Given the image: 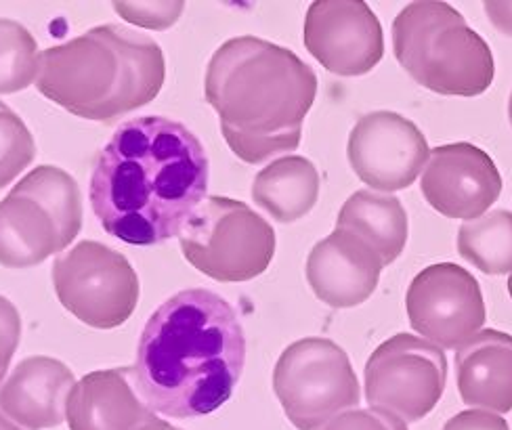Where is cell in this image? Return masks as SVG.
<instances>
[{
	"mask_svg": "<svg viewBox=\"0 0 512 430\" xmlns=\"http://www.w3.org/2000/svg\"><path fill=\"white\" fill-rule=\"evenodd\" d=\"M206 191L202 141L185 124L162 116L120 124L99 152L89 185L103 231L133 246L177 238Z\"/></svg>",
	"mask_w": 512,
	"mask_h": 430,
	"instance_id": "1",
	"label": "cell"
},
{
	"mask_svg": "<svg viewBox=\"0 0 512 430\" xmlns=\"http://www.w3.org/2000/svg\"><path fill=\"white\" fill-rule=\"evenodd\" d=\"M246 336L227 300L189 288L162 303L141 332L137 389L154 412L189 420L217 412L244 372Z\"/></svg>",
	"mask_w": 512,
	"mask_h": 430,
	"instance_id": "2",
	"label": "cell"
},
{
	"mask_svg": "<svg viewBox=\"0 0 512 430\" xmlns=\"http://www.w3.org/2000/svg\"><path fill=\"white\" fill-rule=\"evenodd\" d=\"M204 95L231 152L248 164H261L301 145L317 76L290 49L238 36L210 57Z\"/></svg>",
	"mask_w": 512,
	"mask_h": 430,
	"instance_id": "3",
	"label": "cell"
},
{
	"mask_svg": "<svg viewBox=\"0 0 512 430\" xmlns=\"http://www.w3.org/2000/svg\"><path fill=\"white\" fill-rule=\"evenodd\" d=\"M164 80L166 61L156 40L103 24L42 51L36 89L78 118L110 124L152 103Z\"/></svg>",
	"mask_w": 512,
	"mask_h": 430,
	"instance_id": "4",
	"label": "cell"
},
{
	"mask_svg": "<svg viewBox=\"0 0 512 430\" xmlns=\"http://www.w3.org/2000/svg\"><path fill=\"white\" fill-rule=\"evenodd\" d=\"M401 68L420 86L445 97H477L492 86V49L460 11L441 0H416L393 21Z\"/></svg>",
	"mask_w": 512,
	"mask_h": 430,
	"instance_id": "5",
	"label": "cell"
},
{
	"mask_svg": "<svg viewBox=\"0 0 512 430\" xmlns=\"http://www.w3.org/2000/svg\"><path fill=\"white\" fill-rule=\"evenodd\" d=\"M82 229L76 179L57 166H38L0 202V265L28 269L70 246Z\"/></svg>",
	"mask_w": 512,
	"mask_h": 430,
	"instance_id": "6",
	"label": "cell"
},
{
	"mask_svg": "<svg viewBox=\"0 0 512 430\" xmlns=\"http://www.w3.org/2000/svg\"><path fill=\"white\" fill-rule=\"evenodd\" d=\"M179 244L191 267L215 282L238 284L269 269L275 231L248 204L206 196L183 225Z\"/></svg>",
	"mask_w": 512,
	"mask_h": 430,
	"instance_id": "7",
	"label": "cell"
},
{
	"mask_svg": "<svg viewBox=\"0 0 512 430\" xmlns=\"http://www.w3.org/2000/svg\"><path fill=\"white\" fill-rule=\"evenodd\" d=\"M273 391L298 430H324L361 401L349 355L330 338H301L280 355Z\"/></svg>",
	"mask_w": 512,
	"mask_h": 430,
	"instance_id": "8",
	"label": "cell"
},
{
	"mask_svg": "<svg viewBox=\"0 0 512 430\" xmlns=\"http://www.w3.org/2000/svg\"><path fill=\"white\" fill-rule=\"evenodd\" d=\"M59 303L82 324L114 330L139 305V277L128 258L101 242L82 240L53 263Z\"/></svg>",
	"mask_w": 512,
	"mask_h": 430,
	"instance_id": "9",
	"label": "cell"
},
{
	"mask_svg": "<svg viewBox=\"0 0 512 430\" xmlns=\"http://www.w3.org/2000/svg\"><path fill=\"white\" fill-rule=\"evenodd\" d=\"M366 401L372 410L403 422L429 416L447 384V359L437 344L395 334L384 340L366 363Z\"/></svg>",
	"mask_w": 512,
	"mask_h": 430,
	"instance_id": "10",
	"label": "cell"
},
{
	"mask_svg": "<svg viewBox=\"0 0 512 430\" xmlns=\"http://www.w3.org/2000/svg\"><path fill=\"white\" fill-rule=\"evenodd\" d=\"M412 330L439 349H460L485 326V300L471 271L456 263L422 269L405 294Z\"/></svg>",
	"mask_w": 512,
	"mask_h": 430,
	"instance_id": "11",
	"label": "cell"
},
{
	"mask_svg": "<svg viewBox=\"0 0 512 430\" xmlns=\"http://www.w3.org/2000/svg\"><path fill=\"white\" fill-rule=\"evenodd\" d=\"M305 47L336 76L372 72L384 55L376 13L361 0H315L305 17Z\"/></svg>",
	"mask_w": 512,
	"mask_h": 430,
	"instance_id": "12",
	"label": "cell"
},
{
	"mask_svg": "<svg viewBox=\"0 0 512 430\" xmlns=\"http://www.w3.org/2000/svg\"><path fill=\"white\" fill-rule=\"evenodd\" d=\"M347 156L366 185L376 191H399L408 189L429 162V143L412 120L380 110L355 122Z\"/></svg>",
	"mask_w": 512,
	"mask_h": 430,
	"instance_id": "13",
	"label": "cell"
},
{
	"mask_svg": "<svg viewBox=\"0 0 512 430\" xmlns=\"http://www.w3.org/2000/svg\"><path fill=\"white\" fill-rule=\"evenodd\" d=\"M420 189L443 217L475 221L500 198L502 177L496 162L477 145L450 143L431 152Z\"/></svg>",
	"mask_w": 512,
	"mask_h": 430,
	"instance_id": "14",
	"label": "cell"
},
{
	"mask_svg": "<svg viewBox=\"0 0 512 430\" xmlns=\"http://www.w3.org/2000/svg\"><path fill=\"white\" fill-rule=\"evenodd\" d=\"M305 273L317 300L332 309H351L374 294L382 263L359 235L336 227L313 246Z\"/></svg>",
	"mask_w": 512,
	"mask_h": 430,
	"instance_id": "15",
	"label": "cell"
},
{
	"mask_svg": "<svg viewBox=\"0 0 512 430\" xmlns=\"http://www.w3.org/2000/svg\"><path fill=\"white\" fill-rule=\"evenodd\" d=\"M70 430H168L137 389L135 368L99 370L74 384L68 399Z\"/></svg>",
	"mask_w": 512,
	"mask_h": 430,
	"instance_id": "16",
	"label": "cell"
},
{
	"mask_svg": "<svg viewBox=\"0 0 512 430\" xmlns=\"http://www.w3.org/2000/svg\"><path fill=\"white\" fill-rule=\"evenodd\" d=\"M76 378L66 363L34 355L15 365L0 386V410L26 430L59 426L68 416Z\"/></svg>",
	"mask_w": 512,
	"mask_h": 430,
	"instance_id": "17",
	"label": "cell"
},
{
	"mask_svg": "<svg viewBox=\"0 0 512 430\" xmlns=\"http://www.w3.org/2000/svg\"><path fill=\"white\" fill-rule=\"evenodd\" d=\"M456 384L462 403L477 410L508 414L512 410V336L481 330L456 349Z\"/></svg>",
	"mask_w": 512,
	"mask_h": 430,
	"instance_id": "18",
	"label": "cell"
},
{
	"mask_svg": "<svg viewBox=\"0 0 512 430\" xmlns=\"http://www.w3.org/2000/svg\"><path fill=\"white\" fill-rule=\"evenodd\" d=\"M338 229L359 235L380 258L382 267L395 263L408 242V214L395 196L361 189L343 204Z\"/></svg>",
	"mask_w": 512,
	"mask_h": 430,
	"instance_id": "19",
	"label": "cell"
},
{
	"mask_svg": "<svg viewBox=\"0 0 512 430\" xmlns=\"http://www.w3.org/2000/svg\"><path fill=\"white\" fill-rule=\"evenodd\" d=\"M319 198V172L303 156L277 158L252 183V200L277 223L307 217Z\"/></svg>",
	"mask_w": 512,
	"mask_h": 430,
	"instance_id": "20",
	"label": "cell"
},
{
	"mask_svg": "<svg viewBox=\"0 0 512 430\" xmlns=\"http://www.w3.org/2000/svg\"><path fill=\"white\" fill-rule=\"evenodd\" d=\"M458 254L487 275L512 273V212H485L458 229Z\"/></svg>",
	"mask_w": 512,
	"mask_h": 430,
	"instance_id": "21",
	"label": "cell"
},
{
	"mask_svg": "<svg viewBox=\"0 0 512 430\" xmlns=\"http://www.w3.org/2000/svg\"><path fill=\"white\" fill-rule=\"evenodd\" d=\"M38 42L19 21L0 17V95L28 89L38 76Z\"/></svg>",
	"mask_w": 512,
	"mask_h": 430,
	"instance_id": "22",
	"label": "cell"
},
{
	"mask_svg": "<svg viewBox=\"0 0 512 430\" xmlns=\"http://www.w3.org/2000/svg\"><path fill=\"white\" fill-rule=\"evenodd\" d=\"M36 158L30 128L0 101V189L13 183Z\"/></svg>",
	"mask_w": 512,
	"mask_h": 430,
	"instance_id": "23",
	"label": "cell"
},
{
	"mask_svg": "<svg viewBox=\"0 0 512 430\" xmlns=\"http://www.w3.org/2000/svg\"><path fill=\"white\" fill-rule=\"evenodd\" d=\"M116 13L128 24L147 30H168L177 24L185 3H114Z\"/></svg>",
	"mask_w": 512,
	"mask_h": 430,
	"instance_id": "24",
	"label": "cell"
},
{
	"mask_svg": "<svg viewBox=\"0 0 512 430\" xmlns=\"http://www.w3.org/2000/svg\"><path fill=\"white\" fill-rule=\"evenodd\" d=\"M21 340V317L9 298L0 296V384L5 382L11 359Z\"/></svg>",
	"mask_w": 512,
	"mask_h": 430,
	"instance_id": "25",
	"label": "cell"
},
{
	"mask_svg": "<svg viewBox=\"0 0 512 430\" xmlns=\"http://www.w3.org/2000/svg\"><path fill=\"white\" fill-rule=\"evenodd\" d=\"M324 430H408L403 420L380 410H349L336 416Z\"/></svg>",
	"mask_w": 512,
	"mask_h": 430,
	"instance_id": "26",
	"label": "cell"
},
{
	"mask_svg": "<svg viewBox=\"0 0 512 430\" xmlns=\"http://www.w3.org/2000/svg\"><path fill=\"white\" fill-rule=\"evenodd\" d=\"M443 430H510L508 422L494 412L468 410L445 422Z\"/></svg>",
	"mask_w": 512,
	"mask_h": 430,
	"instance_id": "27",
	"label": "cell"
},
{
	"mask_svg": "<svg viewBox=\"0 0 512 430\" xmlns=\"http://www.w3.org/2000/svg\"><path fill=\"white\" fill-rule=\"evenodd\" d=\"M485 11L496 30L512 38V3H500V0L494 3V0H487Z\"/></svg>",
	"mask_w": 512,
	"mask_h": 430,
	"instance_id": "28",
	"label": "cell"
},
{
	"mask_svg": "<svg viewBox=\"0 0 512 430\" xmlns=\"http://www.w3.org/2000/svg\"><path fill=\"white\" fill-rule=\"evenodd\" d=\"M0 430H26V428H21L17 422H13L3 410H0Z\"/></svg>",
	"mask_w": 512,
	"mask_h": 430,
	"instance_id": "29",
	"label": "cell"
},
{
	"mask_svg": "<svg viewBox=\"0 0 512 430\" xmlns=\"http://www.w3.org/2000/svg\"><path fill=\"white\" fill-rule=\"evenodd\" d=\"M508 120H510V126H512V93H510V99H508Z\"/></svg>",
	"mask_w": 512,
	"mask_h": 430,
	"instance_id": "30",
	"label": "cell"
},
{
	"mask_svg": "<svg viewBox=\"0 0 512 430\" xmlns=\"http://www.w3.org/2000/svg\"><path fill=\"white\" fill-rule=\"evenodd\" d=\"M508 292H510V298H512V273L508 277Z\"/></svg>",
	"mask_w": 512,
	"mask_h": 430,
	"instance_id": "31",
	"label": "cell"
},
{
	"mask_svg": "<svg viewBox=\"0 0 512 430\" xmlns=\"http://www.w3.org/2000/svg\"><path fill=\"white\" fill-rule=\"evenodd\" d=\"M168 430H181V428H175V426H170V428H168Z\"/></svg>",
	"mask_w": 512,
	"mask_h": 430,
	"instance_id": "32",
	"label": "cell"
}]
</instances>
